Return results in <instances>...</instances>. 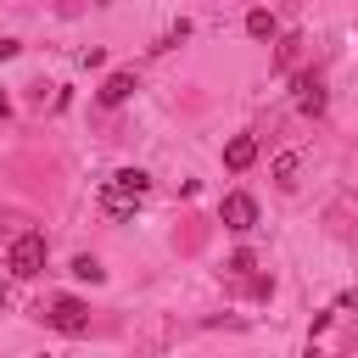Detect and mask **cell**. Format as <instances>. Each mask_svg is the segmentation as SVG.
<instances>
[{"mask_svg":"<svg viewBox=\"0 0 358 358\" xmlns=\"http://www.w3.org/2000/svg\"><path fill=\"white\" fill-rule=\"evenodd\" d=\"M6 268H11V280H34L45 268V235L39 229H22L11 241V252H6Z\"/></svg>","mask_w":358,"mask_h":358,"instance_id":"obj_1","label":"cell"},{"mask_svg":"<svg viewBox=\"0 0 358 358\" xmlns=\"http://www.w3.org/2000/svg\"><path fill=\"white\" fill-rule=\"evenodd\" d=\"M45 324L62 330V336H84V330H90V308H84L78 296H56V302L45 308Z\"/></svg>","mask_w":358,"mask_h":358,"instance_id":"obj_2","label":"cell"},{"mask_svg":"<svg viewBox=\"0 0 358 358\" xmlns=\"http://www.w3.org/2000/svg\"><path fill=\"white\" fill-rule=\"evenodd\" d=\"M218 218H224V229H235V235H246V229L257 224V201H252L246 190H229V196L218 201Z\"/></svg>","mask_w":358,"mask_h":358,"instance_id":"obj_3","label":"cell"},{"mask_svg":"<svg viewBox=\"0 0 358 358\" xmlns=\"http://www.w3.org/2000/svg\"><path fill=\"white\" fill-rule=\"evenodd\" d=\"M296 112H302V117H319V112H324V84H319V73H296Z\"/></svg>","mask_w":358,"mask_h":358,"instance_id":"obj_4","label":"cell"},{"mask_svg":"<svg viewBox=\"0 0 358 358\" xmlns=\"http://www.w3.org/2000/svg\"><path fill=\"white\" fill-rule=\"evenodd\" d=\"M134 90H140V84H134V73H129V67H117V73H106V84H101L95 95H101V106H123Z\"/></svg>","mask_w":358,"mask_h":358,"instance_id":"obj_5","label":"cell"},{"mask_svg":"<svg viewBox=\"0 0 358 358\" xmlns=\"http://www.w3.org/2000/svg\"><path fill=\"white\" fill-rule=\"evenodd\" d=\"M252 162H257V140H252V134H235V140L224 145V168H229V173H246Z\"/></svg>","mask_w":358,"mask_h":358,"instance_id":"obj_6","label":"cell"},{"mask_svg":"<svg viewBox=\"0 0 358 358\" xmlns=\"http://www.w3.org/2000/svg\"><path fill=\"white\" fill-rule=\"evenodd\" d=\"M134 201H140V196H129V190H117V185H101V213H106V218H134Z\"/></svg>","mask_w":358,"mask_h":358,"instance_id":"obj_7","label":"cell"},{"mask_svg":"<svg viewBox=\"0 0 358 358\" xmlns=\"http://www.w3.org/2000/svg\"><path fill=\"white\" fill-rule=\"evenodd\" d=\"M246 34H252V39H274V34H280L274 11H268V6H252V11H246Z\"/></svg>","mask_w":358,"mask_h":358,"instance_id":"obj_8","label":"cell"},{"mask_svg":"<svg viewBox=\"0 0 358 358\" xmlns=\"http://www.w3.org/2000/svg\"><path fill=\"white\" fill-rule=\"evenodd\" d=\"M106 185H117V190H129V196H145V190H151V173H145V168H117Z\"/></svg>","mask_w":358,"mask_h":358,"instance_id":"obj_9","label":"cell"},{"mask_svg":"<svg viewBox=\"0 0 358 358\" xmlns=\"http://www.w3.org/2000/svg\"><path fill=\"white\" fill-rule=\"evenodd\" d=\"M296 168H302V162H296V151H280V157H274V185H280V190H291V185H296Z\"/></svg>","mask_w":358,"mask_h":358,"instance_id":"obj_10","label":"cell"},{"mask_svg":"<svg viewBox=\"0 0 358 358\" xmlns=\"http://www.w3.org/2000/svg\"><path fill=\"white\" fill-rule=\"evenodd\" d=\"M73 274H78V280H90V285H101V280H106L101 257H90V252H78V257H73Z\"/></svg>","mask_w":358,"mask_h":358,"instance_id":"obj_11","label":"cell"},{"mask_svg":"<svg viewBox=\"0 0 358 358\" xmlns=\"http://www.w3.org/2000/svg\"><path fill=\"white\" fill-rule=\"evenodd\" d=\"M179 39H190V22H185V17H179V22H173V28H168V34H162V39H157V45H151V50H157V56H162V50H173V45H179Z\"/></svg>","mask_w":358,"mask_h":358,"instance_id":"obj_12","label":"cell"},{"mask_svg":"<svg viewBox=\"0 0 358 358\" xmlns=\"http://www.w3.org/2000/svg\"><path fill=\"white\" fill-rule=\"evenodd\" d=\"M229 274H252V252H235L229 257Z\"/></svg>","mask_w":358,"mask_h":358,"instance_id":"obj_13","label":"cell"},{"mask_svg":"<svg viewBox=\"0 0 358 358\" xmlns=\"http://www.w3.org/2000/svg\"><path fill=\"white\" fill-rule=\"evenodd\" d=\"M17 50H22V45H17V39H6V34H0V62H11V56H17Z\"/></svg>","mask_w":358,"mask_h":358,"instance_id":"obj_14","label":"cell"},{"mask_svg":"<svg viewBox=\"0 0 358 358\" xmlns=\"http://www.w3.org/2000/svg\"><path fill=\"white\" fill-rule=\"evenodd\" d=\"M6 112H11V95H6V90H0V117H6Z\"/></svg>","mask_w":358,"mask_h":358,"instance_id":"obj_15","label":"cell"}]
</instances>
